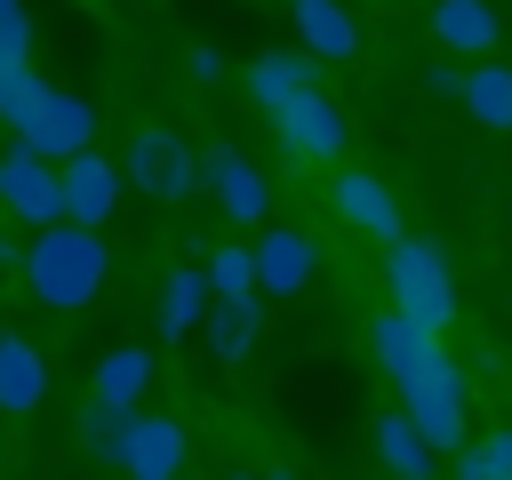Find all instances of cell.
<instances>
[{
  "label": "cell",
  "mask_w": 512,
  "mask_h": 480,
  "mask_svg": "<svg viewBox=\"0 0 512 480\" xmlns=\"http://www.w3.org/2000/svg\"><path fill=\"white\" fill-rule=\"evenodd\" d=\"M224 480H264V472H224Z\"/></svg>",
  "instance_id": "32"
},
{
  "label": "cell",
  "mask_w": 512,
  "mask_h": 480,
  "mask_svg": "<svg viewBox=\"0 0 512 480\" xmlns=\"http://www.w3.org/2000/svg\"><path fill=\"white\" fill-rule=\"evenodd\" d=\"M400 400H408L400 416H408V424L424 432V448H432V456H456V448L472 440V376H464L456 360L424 368V376H416V384H408Z\"/></svg>",
  "instance_id": "4"
},
{
  "label": "cell",
  "mask_w": 512,
  "mask_h": 480,
  "mask_svg": "<svg viewBox=\"0 0 512 480\" xmlns=\"http://www.w3.org/2000/svg\"><path fill=\"white\" fill-rule=\"evenodd\" d=\"M328 200H336V216H344L352 232H368V240H400V232H408V224H400L392 184H384V176H368V168H336Z\"/></svg>",
  "instance_id": "13"
},
{
  "label": "cell",
  "mask_w": 512,
  "mask_h": 480,
  "mask_svg": "<svg viewBox=\"0 0 512 480\" xmlns=\"http://www.w3.org/2000/svg\"><path fill=\"white\" fill-rule=\"evenodd\" d=\"M432 32L448 56H488L496 48V8L488 0H432Z\"/></svg>",
  "instance_id": "20"
},
{
  "label": "cell",
  "mask_w": 512,
  "mask_h": 480,
  "mask_svg": "<svg viewBox=\"0 0 512 480\" xmlns=\"http://www.w3.org/2000/svg\"><path fill=\"white\" fill-rule=\"evenodd\" d=\"M8 8H24V0H0V16H8Z\"/></svg>",
  "instance_id": "34"
},
{
  "label": "cell",
  "mask_w": 512,
  "mask_h": 480,
  "mask_svg": "<svg viewBox=\"0 0 512 480\" xmlns=\"http://www.w3.org/2000/svg\"><path fill=\"white\" fill-rule=\"evenodd\" d=\"M456 104H464L480 128H512V64H472Z\"/></svg>",
  "instance_id": "21"
},
{
  "label": "cell",
  "mask_w": 512,
  "mask_h": 480,
  "mask_svg": "<svg viewBox=\"0 0 512 480\" xmlns=\"http://www.w3.org/2000/svg\"><path fill=\"white\" fill-rule=\"evenodd\" d=\"M248 264H256V296H296L320 272V240L296 232V224H264L256 248H248Z\"/></svg>",
  "instance_id": "9"
},
{
  "label": "cell",
  "mask_w": 512,
  "mask_h": 480,
  "mask_svg": "<svg viewBox=\"0 0 512 480\" xmlns=\"http://www.w3.org/2000/svg\"><path fill=\"white\" fill-rule=\"evenodd\" d=\"M424 96H440V104H448V96H464V72H456V64L440 56V64L424 72Z\"/></svg>",
  "instance_id": "28"
},
{
  "label": "cell",
  "mask_w": 512,
  "mask_h": 480,
  "mask_svg": "<svg viewBox=\"0 0 512 480\" xmlns=\"http://www.w3.org/2000/svg\"><path fill=\"white\" fill-rule=\"evenodd\" d=\"M272 128H280V144H288L296 160H344V112H336L320 88L288 96V104L272 112Z\"/></svg>",
  "instance_id": "10"
},
{
  "label": "cell",
  "mask_w": 512,
  "mask_h": 480,
  "mask_svg": "<svg viewBox=\"0 0 512 480\" xmlns=\"http://www.w3.org/2000/svg\"><path fill=\"white\" fill-rule=\"evenodd\" d=\"M456 480H504V448H496V432L456 448Z\"/></svg>",
  "instance_id": "27"
},
{
  "label": "cell",
  "mask_w": 512,
  "mask_h": 480,
  "mask_svg": "<svg viewBox=\"0 0 512 480\" xmlns=\"http://www.w3.org/2000/svg\"><path fill=\"white\" fill-rule=\"evenodd\" d=\"M152 376H160V360H152L144 344H112V352L88 368V400H104V408H136V400L152 392Z\"/></svg>",
  "instance_id": "17"
},
{
  "label": "cell",
  "mask_w": 512,
  "mask_h": 480,
  "mask_svg": "<svg viewBox=\"0 0 512 480\" xmlns=\"http://www.w3.org/2000/svg\"><path fill=\"white\" fill-rule=\"evenodd\" d=\"M24 288L48 304V312H88L96 296H104V272H112V256H104V232H80V224H48V232H32L24 240Z\"/></svg>",
  "instance_id": "1"
},
{
  "label": "cell",
  "mask_w": 512,
  "mask_h": 480,
  "mask_svg": "<svg viewBox=\"0 0 512 480\" xmlns=\"http://www.w3.org/2000/svg\"><path fill=\"white\" fill-rule=\"evenodd\" d=\"M496 448H504V480H512V432H496Z\"/></svg>",
  "instance_id": "31"
},
{
  "label": "cell",
  "mask_w": 512,
  "mask_h": 480,
  "mask_svg": "<svg viewBox=\"0 0 512 480\" xmlns=\"http://www.w3.org/2000/svg\"><path fill=\"white\" fill-rule=\"evenodd\" d=\"M16 264H24V240H16V232H0V272H16Z\"/></svg>",
  "instance_id": "30"
},
{
  "label": "cell",
  "mask_w": 512,
  "mask_h": 480,
  "mask_svg": "<svg viewBox=\"0 0 512 480\" xmlns=\"http://www.w3.org/2000/svg\"><path fill=\"white\" fill-rule=\"evenodd\" d=\"M48 400V352L16 328H0V416H32Z\"/></svg>",
  "instance_id": "16"
},
{
  "label": "cell",
  "mask_w": 512,
  "mask_h": 480,
  "mask_svg": "<svg viewBox=\"0 0 512 480\" xmlns=\"http://www.w3.org/2000/svg\"><path fill=\"white\" fill-rule=\"evenodd\" d=\"M288 16H296V56H312V64L360 56V16L344 0H288Z\"/></svg>",
  "instance_id": "14"
},
{
  "label": "cell",
  "mask_w": 512,
  "mask_h": 480,
  "mask_svg": "<svg viewBox=\"0 0 512 480\" xmlns=\"http://www.w3.org/2000/svg\"><path fill=\"white\" fill-rule=\"evenodd\" d=\"M184 456H192L184 424H176V416H152V408H136L128 432H120V448H112V464H120L128 480H176Z\"/></svg>",
  "instance_id": "8"
},
{
  "label": "cell",
  "mask_w": 512,
  "mask_h": 480,
  "mask_svg": "<svg viewBox=\"0 0 512 480\" xmlns=\"http://www.w3.org/2000/svg\"><path fill=\"white\" fill-rule=\"evenodd\" d=\"M128 416H136V408H104V400H88V408H80V448L112 464V448H120V432H128Z\"/></svg>",
  "instance_id": "24"
},
{
  "label": "cell",
  "mask_w": 512,
  "mask_h": 480,
  "mask_svg": "<svg viewBox=\"0 0 512 480\" xmlns=\"http://www.w3.org/2000/svg\"><path fill=\"white\" fill-rule=\"evenodd\" d=\"M200 312H208V280H200L192 264H176L168 288H160V336H192Z\"/></svg>",
  "instance_id": "22"
},
{
  "label": "cell",
  "mask_w": 512,
  "mask_h": 480,
  "mask_svg": "<svg viewBox=\"0 0 512 480\" xmlns=\"http://www.w3.org/2000/svg\"><path fill=\"white\" fill-rule=\"evenodd\" d=\"M200 184H208V200H216L232 224H264V216H272V176H264L240 144H208V152H200Z\"/></svg>",
  "instance_id": "6"
},
{
  "label": "cell",
  "mask_w": 512,
  "mask_h": 480,
  "mask_svg": "<svg viewBox=\"0 0 512 480\" xmlns=\"http://www.w3.org/2000/svg\"><path fill=\"white\" fill-rule=\"evenodd\" d=\"M56 208H64V224H80V232H104L112 224V208H120V168L88 144V152H72L64 168H56Z\"/></svg>",
  "instance_id": "7"
},
{
  "label": "cell",
  "mask_w": 512,
  "mask_h": 480,
  "mask_svg": "<svg viewBox=\"0 0 512 480\" xmlns=\"http://www.w3.org/2000/svg\"><path fill=\"white\" fill-rule=\"evenodd\" d=\"M208 296H256V264H248V240H224L208 264H200Z\"/></svg>",
  "instance_id": "23"
},
{
  "label": "cell",
  "mask_w": 512,
  "mask_h": 480,
  "mask_svg": "<svg viewBox=\"0 0 512 480\" xmlns=\"http://www.w3.org/2000/svg\"><path fill=\"white\" fill-rule=\"evenodd\" d=\"M0 208H8L16 224H32V232L64 224V208H56V168L8 144V152H0Z\"/></svg>",
  "instance_id": "12"
},
{
  "label": "cell",
  "mask_w": 512,
  "mask_h": 480,
  "mask_svg": "<svg viewBox=\"0 0 512 480\" xmlns=\"http://www.w3.org/2000/svg\"><path fill=\"white\" fill-rule=\"evenodd\" d=\"M376 464H384V480H432V472H440V456L424 448V432H416L400 408L376 416Z\"/></svg>",
  "instance_id": "19"
},
{
  "label": "cell",
  "mask_w": 512,
  "mask_h": 480,
  "mask_svg": "<svg viewBox=\"0 0 512 480\" xmlns=\"http://www.w3.org/2000/svg\"><path fill=\"white\" fill-rule=\"evenodd\" d=\"M368 352H376V368L408 392L424 368H440L448 360V344L432 336V328H416V320H400V312H376V328H368Z\"/></svg>",
  "instance_id": "11"
},
{
  "label": "cell",
  "mask_w": 512,
  "mask_h": 480,
  "mask_svg": "<svg viewBox=\"0 0 512 480\" xmlns=\"http://www.w3.org/2000/svg\"><path fill=\"white\" fill-rule=\"evenodd\" d=\"M384 288H392V312L416 320V328H432V336L456 320V272H448L440 240H416V232L384 240Z\"/></svg>",
  "instance_id": "2"
},
{
  "label": "cell",
  "mask_w": 512,
  "mask_h": 480,
  "mask_svg": "<svg viewBox=\"0 0 512 480\" xmlns=\"http://www.w3.org/2000/svg\"><path fill=\"white\" fill-rule=\"evenodd\" d=\"M240 80H248V96H256L264 112H280L288 96L320 88V64H312V56H296V48H272V56H256V64L240 72Z\"/></svg>",
  "instance_id": "18"
},
{
  "label": "cell",
  "mask_w": 512,
  "mask_h": 480,
  "mask_svg": "<svg viewBox=\"0 0 512 480\" xmlns=\"http://www.w3.org/2000/svg\"><path fill=\"white\" fill-rule=\"evenodd\" d=\"M96 144V104L88 96H72V88H48L40 104H32V120L16 128V152H32V160H48V168H64L72 152H88Z\"/></svg>",
  "instance_id": "5"
},
{
  "label": "cell",
  "mask_w": 512,
  "mask_h": 480,
  "mask_svg": "<svg viewBox=\"0 0 512 480\" xmlns=\"http://www.w3.org/2000/svg\"><path fill=\"white\" fill-rule=\"evenodd\" d=\"M264 480H296V472H264Z\"/></svg>",
  "instance_id": "33"
},
{
  "label": "cell",
  "mask_w": 512,
  "mask_h": 480,
  "mask_svg": "<svg viewBox=\"0 0 512 480\" xmlns=\"http://www.w3.org/2000/svg\"><path fill=\"white\" fill-rule=\"evenodd\" d=\"M24 64H32V16H24V8H8V16H0V80H8V72H24Z\"/></svg>",
  "instance_id": "26"
},
{
  "label": "cell",
  "mask_w": 512,
  "mask_h": 480,
  "mask_svg": "<svg viewBox=\"0 0 512 480\" xmlns=\"http://www.w3.org/2000/svg\"><path fill=\"white\" fill-rule=\"evenodd\" d=\"M192 336H200L216 360H248L256 336H264V296H208V312H200Z\"/></svg>",
  "instance_id": "15"
},
{
  "label": "cell",
  "mask_w": 512,
  "mask_h": 480,
  "mask_svg": "<svg viewBox=\"0 0 512 480\" xmlns=\"http://www.w3.org/2000/svg\"><path fill=\"white\" fill-rule=\"evenodd\" d=\"M192 80H224V48L200 40V48H192Z\"/></svg>",
  "instance_id": "29"
},
{
  "label": "cell",
  "mask_w": 512,
  "mask_h": 480,
  "mask_svg": "<svg viewBox=\"0 0 512 480\" xmlns=\"http://www.w3.org/2000/svg\"><path fill=\"white\" fill-rule=\"evenodd\" d=\"M40 96H48V80H40L32 64H24V72H8V80H0V128L16 136V128L32 120V104H40Z\"/></svg>",
  "instance_id": "25"
},
{
  "label": "cell",
  "mask_w": 512,
  "mask_h": 480,
  "mask_svg": "<svg viewBox=\"0 0 512 480\" xmlns=\"http://www.w3.org/2000/svg\"><path fill=\"white\" fill-rule=\"evenodd\" d=\"M112 168H120V192H144V200H192L200 192V144L176 128L128 136V160H112Z\"/></svg>",
  "instance_id": "3"
}]
</instances>
